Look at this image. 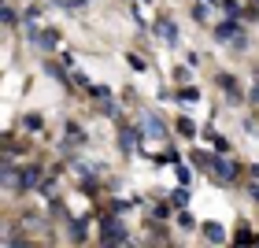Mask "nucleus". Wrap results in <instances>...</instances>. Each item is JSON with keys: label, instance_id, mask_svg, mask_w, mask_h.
<instances>
[{"label": "nucleus", "instance_id": "1", "mask_svg": "<svg viewBox=\"0 0 259 248\" xmlns=\"http://www.w3.org/2000/svg\"><path fill=\"white\" fill-rule=\"evenodd\" d=\"M104 241H108V244H122V226L108 218V222H104Z\"/></svg>", "mask_w": 259, "mask_h": 248}, {"label": "nucleus", "instance_id": "2", "mask_svg": "<svg viewBox=\"0 0 259 248\" xmlns=\"http://www.w3.org/2000/svg\"><path fill=\"white\" fill-rule=\"evenodd\" d=\"M19 185H23V189L37 185V167H23V174H19Z\"/></svg>", "mask_w": 259, "mask_h": 248}, {"label": "nucleus", "instance_id": "3", "mask_svg": "<svg viewBox=\"0 0 259 248\" xmlns=\"http://www.w3.org/2000/svg\"><path fill=\"white\" fill-rule=\"evenodd\" d=\"M156 30H159V37H163V41H178V30H174L170 23H159Z\"/></svg>", "mask_w": 259, "mask_h": 248}, {"label": "nucleus", "instance_id": "4", "mask_svg": "<svg viewBox=\"0 0 259 248\" xmlns=\"http://www.w3.org/2000/svg\"><path fill=\"white\" fill-rule=\"evenodd\" d=\"M204 233H207V241H215V244L222 241V226H218V222H207V226H204Z\"/></svg>", "mask_w": 259, "mask_h": 248}, {"label": "nucleus", "instance_id": "5", "mask_svg": "<svg viewBox=\"0 0 259 248\" xmlns=\"http://www.w3.org/2000/svg\"><path fill=\"white\" fill-rule=\"evenodd\" d=\"M133 141H137V133H133V130H122V148H133Z\"/></svg>", "mask_w": 259, "mask_h": 248}, {"label": "nucleus", "instance_id": "6", "mask_svg": "<svg viewBox=\"0 0 259 248\" xmlns=\"http://www.w3.org/2000/svg\"><path fill=\"white\" fill-rule=\"evenodd\" d=\"M252 97H255V100H259V85H255V89H252Z\"/></svg>", "mask_w": 259, "mask_h": 248}, {"label": "nucleus", "instance_id": "7", "mask_svg": "<svg viewBox=\"0 0 259 248\" xmlns=\"http://www.w3.org/2000/svg\"><path fill=\"white\" fill-rule=\"evenodd\" d=\"M255 4H259V0H255Z\"/></svg>", "mask_w": 259, "mask_h": 248}]
</instances>
